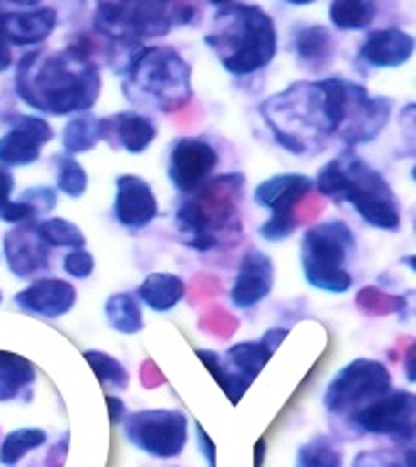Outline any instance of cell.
Returning a JSON list of instances; mask_svg holds the SVG:
<instances>
[{"label": "cell", "mask_w": 416, "mask_h": 467, "mask_svg": "<svg viewBox=\"0 0 416 467\" xmlns=\"http://www.w3.org/2000/svg\"><path fill=\"white\" fill-rule=\"evenodd\" d=\"M100 88V68L90 58L88 42H71L61 51H29L15 71L20 100L44 115L90 112Z\"/></svg>", "instance_id": "obj_1"}, {"label": "cell", "mask_w": 416, "mask_h": 467, "mask_svg": "<svg viewBox=\"0 0 416 467\" xmlns=\"http://www.w3.org/2000/svg\"><path fill=\"white\" fill-rule=\"evenodd\" d=\"M314 188L319 195L331 197L336 204L348 202L360 214L365 224L385 232H397L401 226V207L392 185L365 159L350 149L321 166Z\"/></svg>", "instance_id": "obj_2"}, {"label": "cell", "mask_w": 416, "mask_h": 467, "mask_svg": "<svg viewBox=\"0 0 416 467\" xmlns=\"http://www.w3.org/2000/svg\"><path fill=\"white\" fill-rule=\"evenodd\" d=\"M241 190L244 175L226 173L217 181H207L192 195L182 197L175 212V226L182 244L200 254L236 244L244 234L236 204Z\"/></svg>", "instance_id": "obj_3"}, {"label": "cell", "mask_w": 416, "mask_h": 467, "mask_svg": "<svg viewBox=\"0 0 416 467\" xmlns=\"http://www.w3.org/2000/svg\"><path fill=\"white\" fill-rule=\"evenodd\" d=\"M204 44L232 76H251L276 58V22L258 5H224L214 15Z\"/></svg>", "instance_id": "obj_4"}, {"label": "cell", "mask_w": 416, "mask_h": 467, "mask_svg": "<svg viewBox=\"0 0 416 467\" xmlns=\"http://www.w3.org/2000/svg\"><path fill=\"white\" fill-rule=\"evenodd\" d=\"M120 73L127 100L139 108L175 112L192 100V68L173 47H139Z\"/></svg>", "instance_id": "obj_5"}, {"label": "cell", "mask_w": 416, "mask_h": 467, "mask_svg": "<svg viewBox=\"0 0 416 467\" xmlns=\"http://www.w3.org/2000/svg\"><path fill=\"white\" fill-rule=\"evenodd\" d=\"M261 115L277 144L297 156L317 151L334 137L319 80L292 83L283 93L261 102Z\"/></svg>", "instance_id": "obj_6"}, {"label": "cell", "mask_w": 416, "mask_h": 467, "mask_svg": "<svg viewBox=\"0 0 416 467\" xmlns=\"http://www.w3.org/2000/svg\"><path fill=\"white\" fill-rule=\"evenodd\" d=\"M356 254V234L343 219H328L302 234L299 263L305 280L314 290L343 295L350 290L348 261Z\"/></svg>", "instance_id": "obj_7"}, {"label": "cell", "mask_w": 416, "mask_h": 467, "mask_svg": "<svg viewBox=\"0 0 416 467\" xmlns=\"http://www.w3.org/2000/svg\"><path fill=\"white\" fill-rule=\"evenodd\" d=\"M171 0H95V29L124 54L173 27Z\"/></svg>", "instance_id": "obj_8"}, {"label": "cell", "mask_w": 416, "mask_h": 467, "mask_svg": "<svg viewBox=\"0 0 416 467\" xmlns=\"http://www.w3.org/2000/svg\"><path fill=\"white\" fill-rule=\"evenodd\" d=\"M392 389V375L385 363L356 358L336 372L324 394V407L331 416H350Z\"/></svg>", "instance_id": "obj_9"}, {"label": "cell", "mask_w": 416, "mask_h": 467, "mask_svg": "<svg viewBox=\"0 0 416 467\" xmlns=\"http://www.w3.org/2000/svg\"><path fill=\"white\" fill-rule=\"evenodd\" d=\"M122 423L127 441L153 458H178L188 445V416L178 409H144Z\"/></svg>", "instance_id": "obj_10"}, {"label": "cell", "mask_w": 416, "mask_h": 467, "mask_svg": "<svg viewBox=\"0 0 416 467\" xmlns=\"http://www.w3.org/2000/svg\"><path fill=\"white\" fill-rule=\"evenodd\" d=\"M276 350H270L265 343L261 341H244L236 343L226 350V356L222 358L219 353L210 348H197L195 356L207 365V370L212 372V378L217 379L219 387L224 389L226 397L232 400V404L246 394V389L254 385V379L261 375L270 358Z\"/></svg>", "instance_id": "obj_11"}, {"label": "cell", "mask_w": 416, "mask_h": 467, "mask_svg": "<svg viewBox=\"0 0 416 467\" xmlns=\"http://www.w3.org/2000/svg\"><path fill=\"white\" fill-rule=\"evenodd\" d=\"M365 433L411 441L416 433V394L409 389H390L348 419Z\"/></svg>", "instance_id": "obj_12"}, {"label": "cell", "mask_w": 416, "mask_h": 467, "mask_svg": "<svg viewBox=\"0 0 416 467\" xmlns=\"http://www.w3.org/2000/svg\"><path fill=\"white\" fill-rule=\"evenodd\" d=\"M392 108L394 105L390 98L370 95L363 86L348 80L346 112H343V122L336 134L348 149L368 144L385 130V124L390 122V115H392Z\"/></svg>", "instance_id": "obj_13"}, {"label": "cell", "mask_w": 416, "mask_h": 467, "mask_svg": "<svg viewBox=\"0 0 416 467\" xmlns=\"http://www.w3.org/2000/svg\"><path fill=\"white\" fill-rule=\"evenodd\" d=\"M219 163L217 149L204 139H175L168 151V181L182 197L192 195L210 181Z\"/></svg>", "instance_id": "obj_14"}, {"label": "cell", "mask_w": 416, "mask_h": 467, "mask_svg": "<svg viewBox=\"0 0 416 467\" xmlns=\"http://www.w3.org/2000/svg\"><path fill=\"white\" fill-rule=\"evenodd\" d=\"M7 131L0 137V166H32L42 159V149L54 139V127L44 117L10 115Z\"/></svg>", "instance_id": "obj_15"}, {"label": "cell", "mask_w": 416, "mask_h": 467, "mask_svg": "<svg viewBox=\"0 0 416 467\" xmlns=\"http://www.w3.org/2000/svg\"><path fill=\"white\" fill-rule=\"evenodd\" d=\"M3 251H5L7 268L20 280L49 273L51 248L36 236L35 222L17 224L13 232H7L5 239H3Z\"/></svg>", "instance_id": "obj_16"}, {"label": "cell", "mask_w": 416, "mask_h": 467, "mask_svg": "<svg viewBox=\"0 0 416 467\" xmlns=\"http://www.w3.org/2000/svg\"><path fill=\"white\" fill-rule=\"evenodd\" d=\"M115 219L124 229L139 232L159 217V202L153 195V188L144 178L134 173L117 175L115 182Z\"/></svg>", "instance_id": "obj_17"}, {"label": "cell", "mask_w": 416, "mask_h": 467, "mask_svg": "<svg viewBox=\"0 0 416 467\" xmlns=\"http://www.w3.org/2000/svg\"><path fill=\"white\" fill-rule=\"evenodd\" d=\"M276 283V265L265 251L248 248L239 263V273L234 277L229 299L236 309H251L268 297Z\"/></svg>", "instance_id": "obj_18"}, {"label": "cell", "mask_w": 416, "mask_h": 467, "mask_svg": "<svg viewBox=\"0 0 416 467\" xmlns=\"http://www.w3.org/2000/svg\"><path fill=\"white\" fill-rule=\"evenodd\" d=\"M15 305L22 312L36 314L44 319H58L76 305V287L61 277H39L15 295Z\"/></svg>", "instance_id": "obj_19"}, {"label": "cell", "mask_w": 416, "mask_h": 467, "mask_svg": "<svg viewBox=\"0 0 416 467\" xmlns=\"http://www.w3.org/2000/svg\"><path fill=\"white\" fill-rule=\"evenodd\" d=\"M102 141H108L112 149H122L127 153H144L153 144L159 134L156 122L144 112H117V115L100 117Z\"/></svg>", "instance_id": "obj_20"}, {"label": "cell", "mask_w": 416, "mask_h": 467, "mask_svg": "<svg viewBox=\"0 0 416 467\" xmlns=\"http://www.w3.org/2000/svg\"><path fill=\"white\" fill-rule=\"evenodd\" d=\"M411 54H414V36L404 29L387 27L365 36L358 57L372 68H397L407 64Z\"/></svg>", "instance_id": "obj_21"}, {"label": "cell", "mask_w": 416, "mask_h": 467, "mask_svg": "<svg viewBox=\"0 0 416 467\" xmlns=\"http://www.w3.org/2000/svg\"><path fill=\"white\" fill-rule=\"evenodd\" d=\"M58 15L54 7H32L20 13L0 15V29L5 32L7 42L17 47H35L49 39L57 29Z\"/></svg>", "instance_id": "obj_22"}, {"label": "cell", "mask_w": 416, "mask_h": 467, "mask_svg": "<svg viewBox=\"0 0 416 467\" xmlns=\"http://www.w3.org/2000/svg\"><path fill=\"white\" fill-rule=\"evenodd\" d=\"M314 188V181L302 173H277L268 181L255 185L254 200L263 210H273L283 200H305L309 190Z\"/></svg>", "instance_id": "obj_23"}, {"label": "cell", "mask_w": 416, "mask_h": 467, "mask_svg": "<svg viewBox=\"0 0 416 467\" xmlns=\"http://www.w3.org/2000/svg\"><path fill=\"white\" fill-rule=\"evenodd\" d=\"M185 283L182 277L173 275V273H149L144 277V283L139 285L137 299L144 302L153 312H171L182 297H185Z\"/></svg>", "instance_id": "obj_24"}, {"label": "cell", "mask_w": 416, "mask_h": 467, "mask_svg": "<svg viewBox=\"0 0 416 467\" xmlns=\"http://www.w3.org/2000/svg\"><path fill=\"white\" fill-rule=\"evenodd\" d=\"M295 54L309 71H321L324 66L331 64L334 57V36L321 25L302 27L295 36Z\"/></svg>", "instance_id": "obj_25"}, {"label": "cell", "mask_w": 416, "mask_h": 467, "mask_svg": "<svg viewBox=\"0 0 416 467\" xmlns=\"http://www.w3.org/2000/svg\"><path fill=\"white\" fill-rule=\"evenodd\" d=\"M105 319L117 334H139L144 328V314L134 292H115L105 302Z\"/></svg>", "instance_id": "obj_26"}, {"label": "cell", "mask_w": 416, "mask_h": 467, "mask_svg": "<svg viewBox=\"0 0 416 467\" xmlns=\"http://www.w3.org/2000/svg\"><path fill=\"white\" fill-rule=\"evenodd\" d=\"M36 372L27 358L0 350V401H13L35 382Z\"/></svg>", "instance_id": "obj_27"}, {"label": "cell", "mask_w": 416, "mask_h": 467, "mask_svg": "<svg viewBox=\"0 0 416 467\" xmlns=\"http://www.w3.org/2000/svg\"><path fill=\"white\" fill-rule=\"evenodd\" d=\"M102 141V124L100 117L90 115V112H78L76 117H71L64 127V137H61V144H64V151L68 156L73 153L93 151L95 146Z\"/></svg>", "instance_id": "obj_28"}, {"label": "cell", "mask_w": 416, "mask_h": 467, "mask_svg": "<svg viewBox=\"0 0 416 467\" xmlns=\"http://www.w3.org/2000/svg\"><path fill=\"white\" fill-rule=\"evenodd\" d=\"M375 15H378V7L372 0H331L328 5L331 25L346 32L370 27Z\"/></svg>", "instance_id": "obj_29"}, {"label": "cell", "mask_w": 416, "mask_h": 467, "mask_svg": "<svg viewBox=\"0 0 416 467\" xmlns=\"http://www.w3.org/2000/svg\"><path fill=\"white\" fill-rule=\"evenodd\" d=\"M36 236L47 244L49 248H83L86 246V234L80 232L68 219L47 217L35 222Z\"/></svg>", "instance_id": "obj_30"}, {"label": "cell", "mask_w": 416, "mask_h": 467, "mask_svg": "<svg viewBox=\"0 0 416 467\" xmlns=\"http://www.w3.org/2000/svg\"><path fill=\"white\" fill-rule=\"evenodd\" d=\"M44 443H47V433H44L42 429L25 426V429L10 431V433L3 438V445H0V462L5 467H15L27 452L36 451V448Z\"/></svg>", "instance_id": "obj_31"}, {"label": "cell", "mask_w": 416, "mask_h": 467, "mask_svg": "<svg viewBox=\"0 0 416 467\" xmlns=\"http://www.w3.org/2000/svg\"><path fill=\"white\" fill-rule=\"evenodd\" d=\"M299 202H302V200H283V202H277L276 207L270 210L268 222L258 229L261 239L270 241V244L290 239L299 226V217L297 212H295V207H297Z\"/></svg>", "instance_id": "obj_32"}, {"label": "cell", "mask_w": 416, "mask_h": 467, "mask_svg": "<svg viewBox=\"0 0 416 467\" xmlns=\"http://www.w3.org/2000/svg\"><path fill=\"white\" fill-rule=\"evenodd\" d=\"M297 467H343V452L331 438L317 436L297 451Z\"/></svg>", "instance_id": "obj_33"}, {"label": "cell", "mask_w": 416, "mask_h": 467, "mask_svg": "<svg viewBox=\"0 0 416 467\" xmlns=\"http://www.w3.org/2000/svg\"><path fill=\"white\" fill-rule=\"evenodd\" d=\"M90 368H93L95 378L100 379V385L112 387V389H127L130 385V372L117 358L102 353V350H86L83 353Z\"/></svg>", "instance_id": "obj_34"}, {"label": "cell", "mask_w": 416, "mask_h": 467, "mask_svg": "<svg viewBox=\"0 0 416 467\" xmlns=\"http://www.w3.org/2000/svg\"><path fill=\"white\" fill-rule=\"evenodd\" d=\"M57 188L68 197L86 195L88 190V173L78 161L68 153H58L57 159Z\"/></svg>", "instance_id": "obj_35"}, {"label": "cell", "mask_w": 416, "mask_h": 467, "mask_svg": "<svg viewBox=\"0 0 416 467\" xmlns=\"http://www.w3.org/2000/svg\"><path fill=\"white\" fill-rule=\"evenodd\" d=\"M353 467H416L414 448H407L404 455H400L394 448L363 451L353 458Z\"/></svg>", "instance_id": "obj_36"}, {"label": "cell", "mask_w": 416, "mask_h": 467, "mask_svg": "<svg viewBox=\"0 0 416 467\" xmlns=\"http://www.w3.org/2000/svg\"><path fill=\"white\" fill-rule=\"evenodd\" d=\"M20 200L35 210L36 217H42V214H49L57 207V188H51V185H35V188L25 190Z\"/></svg>", "instance_id": "obj_37"}, {"label": "cell", "mask_w": 416, "mask_h": 467, "mask_svg": "<svg viewBox=\"0 0 416 467\" xmlns=\"http://www.w3.org/2000/svg\"><path fill=\"white\" fill-rule=\"evenodd\" d=\"M64 270L66 275L76 277V280H86V277L93 275L95 270V258L93 254L83 248H71V254L64 255Z\"/></svg>", "instance_id": "obj_38"}, {"label": "cell", "mask_w": 416, "mask_h": 467, "mask_svg": "<svg viewBox=\"0 0 416 467\" xmlns=\"http://www.w3.org/2000/svg\"><path fill=\"white\" fill-rule=\"evenodd\" d=\"M13 190H15L13 171L5 166H0V212L5 210L7 202L13 200Z\"/></svg>", "instance_id": "obj_39"}, {"label": "cell", "mask_w": 416, "mask_h": 467, "mask_svg": "<svg viewBox=\"0 0 416 467\" xmlns=\"http://www.w3.org/2000/svg\"><path fill=\"white\" fill-rule=\"evenodd\" d=\"M195 431H197V443H200V452H204L207 465L217 467V451H214V443H212L210 436H207V431H204L200 423L195 426Z\"/></svg>", "instance_id": "obj_40"}, {"label": "cell", "mask_w": 416, "mask_h": 467, "mask_svg": "<svg viewBox=\"0 0 416 467\" xmlns=\"http://www.w3.org/2000/svg\"><path fill=\"white\" fill-rule=\"evenodd\" d=\"M105 404L109 407V421L115 423H122L124 416H127V407H124V401L120 400V397H112V394H108L105 397Z\"/></svg>", "instance_id": "obj_41"}, {"label": "cell", "mask_w": 416, "mask_h": 467, "mask_svg": "<svg viewBox=\"0 0 416 467\" xmlns=\"http://www.w3.org/2000/svg\"><path fill=\"white\" fill-rule=\"evenodd\" d=\"M13 66V44L7 42L5 32L0 29V73Z\"/></svg>", "instance_id": "obj_42"}, {"label": "cell", "mask_w": 416, "mask_h": 467, "mask_svg": "<svg viewBox=\"0 0 416 467\" xmlns=\"http://www.w3.org/2000/svg\"><path fill=\"white\" fill-rule=\"evenodd\" d=\"M285 336H287V328H270L268 334L263 336V343H265L270 350H276L277 343L283 341Z\"/></svg>", "instance_id": "obj_43"}, {"label": "cell", "mask_w": 416, "mask_h": 467, "mask_svg": "<svg viewBox=\"0 0 416 467\" xmlns=\"http://www.w3.org/2000/svg\"><path fill=\"white\" fill-rule=\"evenodd\" d=\"M263 455H265V441H258V443H255L254 467H263Z\"/></svg>", "instance_id": "obj_44"}, {"label": "cell", "mask_w": 416, "mask_h": 467, "mask_svg": "<svg viewBox=\"0 0 416 467\" xmlns=\"http://www.w3.org/2000/svg\"><path fill=\"white\" fill-rule=\"evenodd\" d=\"M7 3H13V5H20V7H27V10H32V7H36L42 0H7Z\"/></svg>", "instance_id": "obj_45"}, {"label": "cell", "mask_w": 416, "mask_h": 467, "mask_svg": "<svg viewBox=\"0 0 416 467\" xmlns=\"http://www.w3.org/2000/svg\"><path fill=\"white\" fill-rule=\"evenodd\" d=\"M287 5H312L314 0H285Z\"/></svg>", "instance_id": "obj_46"}, {"label": "cell", "mask_w": 416, "mask_h": 467, "mask_svg": "<svg viewBox=\"0 0 416 467\" xmlns=\"http://www.w3.org/2000/svg\"><path fill=\"white\" fill-rule=\"evenodd\" d=\"M207 3H212V5H222V7H224V5H232L234 0H207Z\"/></svg>", "instance_id": "obj_47"}, {"label": "cell", "mask_w": 416, "mask_h": 467, "mask_svg": "<svg viewBox=\"0 0 416 467\" xmlns=\"http://www.w3.org/2000/svg\"><path fill=\"white\" fill-rule=\"evenodd\" d=\"M0 299H3V295H0Z\"/></svg>", "instance_id": "obj_48"}]
</instances>
